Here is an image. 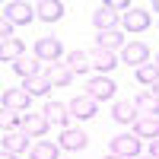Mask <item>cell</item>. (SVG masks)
Masks as SVG:
<instances>
[{
    "instance_id": "26",
    "label": "cell",
    "mask_w": 159,
    "mask_h": 159,
    "mask_svg": "<svg viewBox=\"0 0 159 159\" xmlns=\"http://www.w3.org/2000/svg\"><path fill=\"white\" fill-rule=\"evenodd\" d=\"M137 108L147 111V115H159V96H153V92H143V96H137Z\"/></svg>"
},
{
    "instance_id": "10",
    "label": "cell",
    "mask_w": 159,
    "mask_h": 159,
    "mask_svg": "<svg viewBox=\"0 0 159 159\" xmlns=\"http://www.w3.org/2000/svg\"><path fill=\"white\" fill-rule=\"evenodd\" d=\"M35 16L45 19V22H57L64 16V3L61 0H38L35 3Z\"/></svg>"
},
{
    "instance_id": "25",
    "label": "cell",
    "mask_w": 159,
    "mask_h": 159,
    "mask_svg": "<svg viewBox=\"0 0 159 159\" xmlns=\"http://www.w3.org/2000/svg\"><path fill=\"white\" fill-rule=\"evenodd\" d=\"M32 159H61L57 156V143H51V140L35 143V147H32Z\"/></svg>"
},
{
    "instance_id": "16",
    "label": "cell",
    "mask_w": 159,
    "mask_h": 159,
    "mask_svg": "<svg viewBox=\"0 0 159 159\" xmlns=\"http://www.w3.org/2000/svg\"><path fill=\"white\" fill-rule=\"evenodd\" d=\"M92 25H96L99 32H111V29H118V13L99 7L96 13H92Z\"/></svg>"
},
{
    "instance_id": "29",
    "label": "cell",
    "mask_w": 159,
    "mask_h": 159,
    "mask_svg": "<svg viewBox=\"0 0 159 159\" xmlns=\"http://www.w3.org/2000/svg\"><path fill=\"white\" fill-rule=\"evenodd\" d=\"M3 159H19V156L16 153H3Z\"/></svg>"
},
{
    "instance_id": "24",
    "label": "cell",
    "mask_w": 159,
    "mask_h": 159,
    "mask_svg": "<svg viewBox=\"0 0 159 159\" xmlns=\"http://www.w3.org/2000/svg\"><path fill=\"white\" fill-rule=\"evenodd\" d=\"M137 80H140V83H147L150 89L159 83V67H156V61H147V64H143V67H137Z\"/></svg>"
},
{
    "instance_id": "5",
    "label": "cell",
    "mask_w": 159,
    "mask_h": 159,
    "mask_svg": "<svg viewBox=\"0 0 159 159\" xmlns=\"http://www.w3.org/2000/svg\"><path fill=\"white\" fill-rule=\"evenodd\" d=\"M111 153L124 156V159H137V156H140V137H134V134L111 137Z\"/></svg>"
},
{
    "instance_id": "31",
    "label": "cell",
    "mask_w": 159,
    "mask_h": 159,
    "mask_svg": "<svg viewBox=\"0 0 159 159\" xmlns=\"http://www.w3.org/2000/svg\"><path fill=\"white\" fill-rule=\"evenodd\" d=\"M105 159H124V156H118V153H108V156H105Z\"/></svg>"
},
{
    "instance_id": "15",
    "label": "cell",
    "mask_w": 159,
    "mask_h": 159,
    "mask_svg": "<svg viewBox=\"0 0 159 159\" xmlns=\"http://www.w3.org/2000/svg\"><path fill=\"white\" fill-rule=\"evenodd\" d=\"M147 25H150V13L147 10H127L124 13V29L127 32H143V29H147Z\"/></svg>"
},
{
    "instance_id": "12",
    "label": "cell",
    "mask_w": 159,
    "mask_h": 159,
    "mask_svg": "<svg viewBox=\"0 0 159 159\" xmlns=\"http://www.w3.org/2000/svg\"><path fill=\"white\" fill-rule=\"evenodd\" d=\"M86 143H89V137H86V130H76V127H67L61 134V147L64 150H70V153H76V150H86Z\"/></svg>"
},
{
    "instance_id": "17",
    "label": "cell",
    "mask_w": 159,
    "mask_h": 159,
    "mask_svg": "<svg viewBox=\"0 0 159 159\" xmlns=\"http://www.w3.org/2000/svg\"><path fill=\"white\" fill-rule=\"evenodd\" d=\"M45 118H48V121L51 124H67L70 121V108H67V105H64V102H48L45 105Z\"/></svg>"
},
{
    "instance_id": "21",
    "label": "cell",
    "mask_w": 159,
    "mask_h": 159,
    "mask_svg": "<svg viewBox=\"0 0 159 159\" xmlns=\"http://www.w3.org/2000/svg\"><path fill=\"white\" fill-rule=\"evenodd\" d=\"M19 57H22V42H19V38H7V42L0 45V61L16 64Z\"/></svg>"
},
{
    "instance_id": "18",
    "label": "cell",
    "mask_w": 159,
    "mask_h": 159,
    "mask_svg": "<svg viewBox=\"0 0 159 159\" xmlns=\"http://www.w3.org/2000/svg\"><path fill=\"white\" fill-rule=\"evenodd\" d=\"M96 48H105V51H118V48H124V35L111 29V32H99L96 35Z\"/></svg>"
},
{
    "instance_id": "9",
    "label": "cell",
    "mask_w": 159,
    "mask_h": 159,
    "mask_svg": "<svg viewBox=\"0 0 159 159\" xmlns=\"http://www.w3.org/2000/svg\"><path fill=\"white\" fill-rule=\"evenodd\" d=\"M67 108H70V115H76V118H92V115L99 111V102L92 99V96H76V99L67 102Z\"/></svg>"
},
{
    "instance_id": "1",
    "label": "cell",
    "mask_w": 159,
    "mask_h": 159,
    "mask_svg": "<svg viewBox=\"0 0 159 159\" xmlns=\"http://www.w3.org/2000/svg\"><path fill=\"white\" fill-rule=\"evenodd\" d=\"M3 19H10L13 25H25L35 19V7L25 0H10V3H3Z\"/></svg>"
},
{
    "instance_id": "22",
    "label": "cell",
    "mask_w": 159,
    "mask_h": 159,
    "mask_svg": "<svg viewBox=\"0 0 159 159\" xmlns=\"http://www.w3.org/2000/svg\"><path fill=\"white\" fill-rule=\"evenodd\" d=\"M64 64H67V67H70L73 73H86V70L92 67V61H89V54H86V51H70Z\"/></svg>"
},
{
    "instance_id": "27",
    "label": "cell",
    "mask_w": 159,
    "mask_h": 159,
    "mask_svg": "<svg viewBox=\"0 0 159 159\" xmlns=\"http://www.w3.org/2000/svg\"><path fill=\"white\" fill-rule=\"evenodd\" d=\"M0 35H3V42H7V38H13V22H10V19H3V25H0Z\"/></svg>"
},
{
    "instance_id": "8",
    "label": "cell",
    "mask_w": 159,
    "mask_h": 159,
    "mask_svg": "<svg viewBox=\"0 0 159 159\" xmlns=\"http://www.w3.org/2000/svg\"><path fill=\"white\" fill-rule=\"evenodd\" d=\"M89 61H92V67H96L99 73H108V70H115L118 64H121V57H118L115 51H105V48H92Z\"/></svg>"
},
{
    "instance_id": "2",
    "label": "cell",
    "mask_w": 159,
    "mask_h": 159,
    "mask_svg": "<svg viewBox=\"0 0 159 159\" xmlns=\"http://www.w3.org/2000/svg\"><path fill=\"white\" fill-rule=\"evenodd\" d=\"M115 80L111 76H105V73H99V76H92L89 83H86V96H92L96 102H102V99H111L115 96Z\"/></svg>"
},
{
    "instance_id": "6",
    "label": "cell",
    "mask_w": 159,
    "mask_h": 159,
    "mask_svg": "<svg viewBox=\"0 0 159 159\" xmlns=\"http://www.w3.org/2000/svg\"><path fill=\"white\" fill-rule=\"evenodd\" d=\"M35 57L38 61H51V64H61V42L54 35H45L35 42Z\"/></svg>"
},
{
    "instance_id": "7",
    "label": "cell",
    "mask_w": 159,
    "mask_h": 159,
    "mask_svg": "<svg viewBox=\"0 0 159 159\" xmlns=\"http://www.w3.org/2000/svg\"><path fill=\"white\" fill-rule=\"evenodd\" d=\"M147 57H150V48L143 45V42H130V45H124L121 48V61L124 64H130V67H143V64H147Z\"/></svg>"
},
{
    "instance_id": "28",
    "label": "cell",
    "mask_w": 159,
    "mask_h": 159,
    "mask_svg": "<svg viewBox=\"0 0 159 159\" xmlns=\"http://www.w3.org/2000/svg\"><path fill=\"white\" fill-rule=\"evenodd\" d=\"M150 156H153V159H159V140H153V143H150Z\"/></svg>"
},
{
    "instance_id": "3",
    "label": "cell",
    "mask_w": 159,
    "mask_h": 159,
    "mask_svg": "<svg viewBox=\"0 0 159 159\" xmlns=\"http://www.w3.org/2000/svg\"><path fill=\"white\" fill-rule=\"evenodd\" d=\"M48 118L45 115H38V111H25V115H19V127L25 130L29 137H45L48 134Z\"/></svg>"
},
{
    "instance_id": "11",
    "label": "cell",
    "mask_w": 159,
    "mask_h": 159,
    "mask_svg": "<svg viewBox=\"0 0 159 159\" xmlns=\"http://www.w3.org/2000/svg\"><path fill=\"white\" fill-rule=\"evenodd\" d=\"M29 102H32V96H29V92H25L22 86H16V89H7V92H3V108H16V111H22V115H25Z\"/></svg>"
},
{
    "instance_id": "13",
    "label": "cell",
    "mask_w": 159,
    "mask_h": 159,
    "mask_svg": "<svg viewBox=\"0 0 159 159\" xmlns=\"http://www.w3.org/2000/svg\"><path fill=\"white\" fill-rule=\"evenodd\" d=\"M134 137H150V140H159V115H147L134 121Z\"/></svg>"
},
{
    "instance_id": "33",
    "label": "cell",
    "mask_w": 159,
    "mask_h": 159,
    "mask_svg": "<svg viewBox=\"0 0 159 159\" xmlns=\"http://www.w3.org/2000/svg\"><path fill=\"white\" fill-rule=\"evenodd\" d=\"M137 159H153V156H137Z\"/></svg>"
},
{
    "instance_id": "20",
    "label": "cell",
    "mask_w": 159,
    "mask_h": 159,
    "mask_svg": "<svg viewBox=\"0 0 159 159\" xmlns=\"http://www.w3.org/2000/svg\"><path fill=\"white\" fill-rule=\"evenodd\" d=\"M22 89L29 92V96H48L54 86L48 83V76H45V73H38V76H32V80H22Z\"/></svg>"
},
{
    "instance_id": "34",
    "label": "cell",
    "mask_w": 159,
    "mask_h": 159,
    "mask_svg": "<svg viewBox=\"0 0 159 159\" xmlns=\"http://www.w3.org/2000/svg\"><path fill=\"white\" fill-rule=\"evenodd\" d=\"M156 67H159V57H156Z\"/></svg>"
},
{
    "instance_id": "32",
    "label": "cell",
    "mask_w": 159,
    "mask_h": 159,
    "mask_svg": "<svg viewBox=\"0 0 159 159\" xmlns=\"http://www.w3.org/2000/svg\"><path fill=\"white\" fill-rule=\"evenodd\" d=\"M150 92H153V96H159V83H156V86H153V89H150Z\"/></svg>"
},
{
    "instance_id": "23",
    "label": "cell",
    "mask_w": 159,
    "mask_h": 159,
    "mask_svg": "<svg viewBox=\"0 0 159 159\" xmlns=\"http://www.w3.org/2000/svg\"><path fill=\"white\" fill-rule=\"evenodd\" d=\"M13 70H16L22 80H32V76H38V61H35V57H25V54H22L16 64H13Z\"/></svg>"
},
{
    "instance_id": "4",
    "label": "cell",
    "mask_w": 159,
    "mask_h": 159,
    "mask_svg": "<svg viewBox=\"0 0 159 159\" xmlns=\"http://www.w3.org/2000/svg\"><path fill=\"white\" fill-rule=\"evenodd\" d=\"M29 150V134L22 127H3V153H22Z\"/></svg>"
},
{
    "instance_id": "14",
    "label": "cell",
    "mask_w": 159,
    "mask_h": 159,
    "mask_svg": "<svg viewBox=\"0 0 159 159\" xmlns=\"http://www.w3.org/2000/svg\"><path fill=\"white\" fill-rule=\"evenodd\" d=\"M45 76H48V83L51 86H70V80H73V70L67 67V64H51V67L45 70Z\"/></svg>"
},
{
    "instance_id": "30",
    "label": "cell",
    "mask_w": 159,
    "mask_h": 159,
    "mask_svg": "<svg viewBox=\"0 0 159 159\" xmlns=\"http://www.w3.org/2000/svg\"><path fill=\"white\" fill-rule=\"evenodd\" d=\"M150 10H156V13H159V0H153V3H150Z\"/></svg>"
},
{
    "instance_id": "19",
    "label": "cell",
    "mask_w": 159,
    "mask_h": 159,
    "mask_svg": "<svg viewBox=\"0 0 159 159\" xmlns=\"http://www.w3.org/2000/svg\"><path fill=\"white\" fill-rule=\"evenodd\" d=\"M111 118H115L118 124H130V121H137V105H134V102H115Z\"/></svg>"
}]
</instances>
